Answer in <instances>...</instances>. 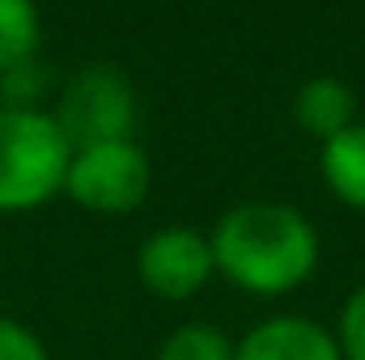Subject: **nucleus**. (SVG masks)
I'll return each instance as SVG.
<instances>
[{
	"instance_id": "f257e3e1",
	"label": "nucleus",
	"mask_w": 365,
	"mask_h": 360,
	"mask_svg": "<svg viewBox=\"0 0 365 360\" xmlns=\"http://www.w3.org/2000/svg\"><path fill=\"white\" fill-rule=\"evenodd\" d=\"M212 268L251 297H289L319 271V229L293 203H234L208 233Z\"/></svg>"
},
{
	"instance_id": "f03ea898",
	"label": "nucleus",
	"mask_w": 365,
	"mask_h": 360,
	"mask_svg": "<svg viewBox=\"0 0 365 360\" xmlns=\"http://www.w3.org/2000/svg\"><path fill=\"white\" fill-rule=\"evenodd\" d=\"M73 144L51 110L0 106V212H34L64 191Z\"/></svg>"
},
{
	"instance_id": "7ed1b4c3",
	"label": "nucleus",
	"mask_w": 365,
	"mask_h": 360,
	"mask_svg": "<svg viewBox=\"0 0 365 360\" xmlns=\"http://www.w3.org/2000/svg\"><path fill=\"white\" fill-rule=\"evenodd\" d=\"M153 186V166L136 140H110L73 149L64 191L77 208L98 216H128L145 203Z\"/></svg>"
},
{
	"instance_id": "20e7f679",
	"label": "nucleus",
	"mask_w": 365,
	"mask_h": 360,
	"mask_svg": "<svg viewBox=\"0 0 365 360\" xmlns=\"http://www.w3.org/2000/svg\"><path fill=\"white\" fill-rule=\"evenodd\" d=\"M60 123L64 140L73 149L86 144H110V140H132L136 127V90L115 64H90L81 68L64 93L60 106L51 110Z\"/></svg>"
},
{
	"instance_id": "39448f33",
	"label": "nucleus",
	"mask_w": 365,
	"mask_h": 360,
	"mask_svg": "<svg viewBox=\"0 0 365 360\" xmlns=\"http://www.w3.org/2000/svg\"><path fill=\"white\" fill-rule=\"evenodd\" d=\"M136 275L162 301L195 297L217 275L208 233H200L191 225H162V229H153L140 242V250H136Z\"/></svg>"
},
{
	"instance_id": "423d86ee",
	"label": "nucleus",
	"mask_w": 365,
	"mask_h": 360,
	"mask_svg": "<svg viewBox=\"0 0 365 360\" xmlns=\"http://www.w3.org/2000/svg\"><path fill=\"white\" fill-rule=\"evenodd\" d=\"M234 360H344L336 335L302 314H272L255 322L238 344Z\"/></svg>"
},
{
	"instance_id": "0eeeda50",
	"label": "nucleus",
	"mask_w": 365,
	"mask_h": 360,
	"mask_svg": "<svg viewBox=\"0 0 365 360\" xmlns=\"http://www.w3.org/2000/svg\"><path fill=\"white\" fill-rule=\"evenodd\" d=\"M293 119L302 132H310L323 144L357 123V97L340 77H310L293 93Z\"/></svg>"
},
{
	"instance_id": "6e6552de",
	"label": "nucleus",
	"mask_w": 365,
	"mask_h": 360,
	"mask_svg": "<svg viewBox=\"0 0 365 360\" xmlns=\"http://www.w3.org/2000/svg\"><path fill=\"white\" fill-rule=\"evenodd\" d=\"M319 174H323L327 191L344 208L365 212V123L361 119L353 127H344L340 136L319 144Z\"/></svg>"
},
{
	"instance_id": "1a4fd4ad",
	"label": "nucleus",
	"mask_w": 365,
	"mask_h": 360,
	"mask_svg": "<svg viewBox=\"0 0 365 360\" xmlns=\"http://www.w3.org/2000/svg\"><path fill=\"white\" fill-rule=\"evenodd\" d=\"M43 17L30 0H0V73L38 60Z\"/></svg>"
},
{
	"instance_id": "9d476101",
	"label": "nucleus",
	"mask_w": 365,
	"mask_h": 360,
	"mask_svg": "<svg viewBox=\"0 0 365 360\" xmlns=\"http://www.w3.org/2000/svg\"><path fill=\"white\" fill-rule=\"evenodd\" d=\"M158 360H234V339L212 322H182L162 339Z\"/></svg>"
},
{
	"instance_id": "9b49d317",
	"label": "nucleus",
	"mask_w": 365,
	"mask_h": 360,
	"mask_svg": "<svg viewBox=\"0 0 365 360\" xmlns=\"http://www.w3.org/2000/svg\"><path fill=\"white\" fill-rule=\"evenodd\" d=\"M47 85H51V73L38 60H26V64L0 73V106H9V110H38Z\"/></svg>"
},
{
	"instance_id": "f8f14e48",
	"label": "nucleus",
	"mask_w": 365,
	"mask_h": 360,
	"mask_svg": "<svg viewBox=\"0 0 365 360\" xmlns=\"http://www.w3.org/2000/svg\"><path fill=\"white\" fill-rule=\"evenodd\" d=\"M331 335H336L344 360H365V284L357 292H349V301H344L340 322H336Z\"/></svg>"
},
{
	"instance_id": "ddd939ff",
	"label": "nucleus",
	"mask_w": 365,
	"mask_h": 360,
	"mask_svg": "<svg viewBox=\"0 0 365 360\" xmlns=\"http://www.w3.org/2000/svg\"><path fill=\"white\" fill-rule=\"evenodd\" d=\"M0 360H51V356H47L43 339L30 327H21L13 318H0Z\"/></svg>"
}]
</instances>
